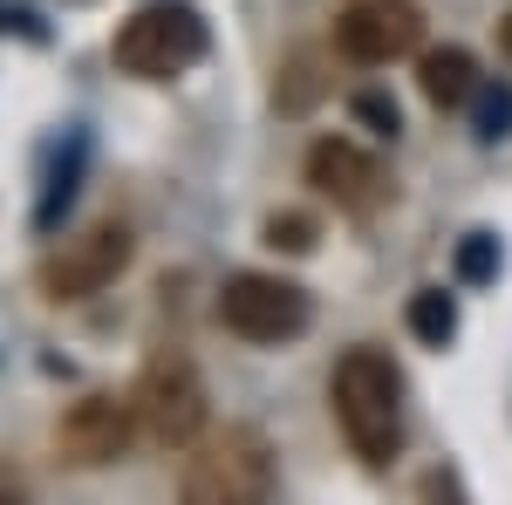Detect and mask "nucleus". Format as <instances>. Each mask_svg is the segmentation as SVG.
Returning a JSON list of instances; mask_svg holds the SVG:
<instances>
[{"instance_id":"obj_1","label":"nucleus","mask_w":512,"mask_h":505,"mask_svg":"<svg viewBox=\"0 0 512 505\" xmlns=\"http://www.w3.org/2000/svg\"><path fill=\"white\" fill-rule=\"evenodd\" d=\"M328 403H335V424L349 437V451L369 471H383L403 451V376L383 349H349L335 362V383H328Z\"/></svg>"},{"instance_id":"obj_2","label":"nucleus","mask_w":512,"mask_h":505,"mask_svg":"<svg viewBox=\"0 0 512 505\" xmlns=\"http://www.w3.org/2000/svg\"><path fill=\"white\" fill-rule=\"evenodd\" d=\"M267 499H274V444L260 430L226 424L185 444L178 505H267Z\"/></svg>"},{"instance_id":"obj_3","label":"nucleus","mask_w":512,"mask_h":505,"mask_svg":"<svg viewBox=\"0 0 512 505\" xmlns=\"http://www.w3.org/2000/svg\"><path fill=\"white\" fill-rule=\"evenodd\" d=\"M110 55H117L123 76L171 82L205 55V21H198L192 0H144V7L117 28V48H110Z\"/></svg>"},{"instance_id":"obj_4","label":"nucleus","mask_w":512,"mask_h":505,"mask_svg":"<svg viewBox=\"0 0 512 505\" xmlns=\"http://www.w3.org/2000/svg\"><path fill=\"white\" fill-rule=\"evenodd\" d=\"M219 321H226V335H239V342L280 349V342L308 335L315 301H308L301 280H280V273H233V280L219 287Z\"/></svg>"},{"instance_id":"obj_5","label":"nucleus","mask_w":512,"mask_h":505,"mask_svg":"<svg viewBox=\"0 0 512 505\" xmlns=\"http://www.w3.org/2000/svg\"><path fill=\"white\" fill-rule=\"evenodd\" d=\"M205 417H212V410H205V383H198L192 355L158 349L144 362V376H137V424H144V437L185 451V444L205 437Z\"/></svg>"},{"instance_id":"obj_6","label":"nucleus","mask_w":512,"mask_h":505,"mask_svg":"<svg viewBox=\"0 0 512 505\" xmlns=\"http://www.w3.org/2000/svg\"><path fill=\"white\" fill-rule=\"evenodd\" d=\"M137 396H110V389H89L76 396L62 417H55V451L62 465L76 471H96V465H117L123 451L137 444Z\"/></svg>"},{"instance_id":"obj_7","label":"nucleus","mask_w":512,"mask_h":505,"mask_svg":"<svg viewBox=\"0 0 512 505\" xmlns=\"http://www.w3.org/2000/svg\"><path fill=\"white\" fill-rule=\"evenodd\" d=\"M335 48L362 69H390L424 48V7L417 0H349L335 14Z\"/></svg>"},{"instance_id":"obj_8","label":"nucleus","mask_w":512,"mask_h":505,"mask_svg":"<svg viewBox=\"0 0 512 505\" xmlns=\"http://www.w3.org/2000/svg\"><path fill=\"white\" fill-rule=\"evenodd\" d=\"M123 267H130V233H123L117 219H103V226H89L82 239H62V253L41 260V294L48 301H89Z\"/></svg>"},{"instance_id":"obj_9","label":"nucleus","mask_w":512,"mask_h":505,"mask_svg":"<svg viewBox=\"0 0 512 505\" xmlns=\"http://www.w3.org/2000/svg\"><path fill=\"white\" fill-rule=\"evenodd\" d=\"M308 185L335 212H376L390 198V171L362 151V144H349V137H321L315 151H308Z\"/></svg>"},{"instance_id":"obj_10","label":"nucleus","mask_w":512,"mask_h":505,"mask_svg":"<svg viewBox=\"0 0 512 505\" xmlns=\"http://www.w3.org/2000/svg\"><path fill=\"white\" fill-rule=\"evenodd\" d=\"M417 89H424V103H437V110H458V103L478 96V62L465 48H431L417 62Z\"/></svg>"},{"instance_id":"obj_11","label":"nucleus","mask_w":512,"mask_h":505,"mask_svg":"<svg viewBox=\"0 0 512 505\" xmlns=\"http://www.w3.org/2000/svg\"><path fill=\"white\" fill-rule=\"evenodd\" d=\"M410 328H417L431 349H444V342H451V328H458V314H451V301L431 287V294H417V301H410Z\"/></svg>"},{"instance_id":"obj_12","label":"nucleus","mask_w":512,"mask_h":505,"mask_svg":"<svg viewBox=\"0 0 512 505\" xmlns=\"http://www.w3.org/2000/svg\"><path fill=\"white\" fill-rule=\"evenodd\" d=\"M267 246H287V253H308V246H315V226L287 212V219H274V226H267Z\"/></svg>"},{"instance_id":"obj_13","label":"nucleus","mask_w":512,"mask_h":505,"mask_svg":"<svg viewBox=\"0 0 512 505\" xmlns=\"http://www.w3.org/2000/svg\"><path fill=\"white\" fill-rule=\"evenodd\" d=\"M424 505H465L458 478H451V471H431V478H424Z\"/></svg>"},{"instance_id":"obj_14","label":"nucleus","mask_w":512,"mask_h":505,"mask_svg":"<svg viewBox=\"0 0 512 505\" xmlns=\"http://www.w3.org/2000/svg\"><path fill=\"white\" fill-rule=\"evenodd\" d=\"M465 273H472V280L492 273V239H485V233H472V246H465Z\"/></svg>"},{"instance_id":"obj_15","label":"nucleus","mask_w":512,"mask_h":505,"mask_svg":"<svg viewBox=\"0 0 512 505\" xmlns=\"http://www.w3.org/2000/svg\"><path fill=\"white\" fill-rule=\"evenodd\" d=\"M355 117H369V123H383V130H396V103H383V96H362V103H355Z\"/></svg>"},{"instance_id":"obj_16","label":"nucleus","mask_w":512,"mask_h":505,"mask_svg":"<svg viewBox=\"0 0 512 505\" xmlns=\"http://www.w3.org/2000/svg\"><path fill=\"white\" fill-rule=\"evenodd\" d=\"M499 123H512V96H485V137H506Z\"/></svg>"},{"instance_id":"obj_17","label":"nucleus","mask_w":512,"mask_h":505,"mask_svg":"<svg viewBox=\"0 0 512 505\" xmlns=\"http://www.w3.org/2000/svg\"><path fill=\"white\" fill-rule=\"evenodd\" d=\"M499 48H506V62H512V14L499 21Z\"/></svg>"}]
</instances>
